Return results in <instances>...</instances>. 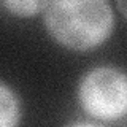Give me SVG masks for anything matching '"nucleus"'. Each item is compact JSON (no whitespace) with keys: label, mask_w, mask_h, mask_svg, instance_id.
I'll return each instance as SVG.
<instances>
[{"label":"nucleus","mask_w":127,"mask_h":127,"mask_svg":"<svg viewBox=\"0 0 127 127\" xmlns=\"http://www.w3.org/2000/svg\"><path fill=\"white\" fill-rule=\"evenodd\" d=\"M116 6H118V10L127 18V0H119V2L116 3Z\"/></svg>","instance_id":"39448f33"},{"label":"nucleus","mask_w":127,"mask_h":127,"mask_svg":"<svg viewBox=\"0 0 127 127\" xmlns=\"http://www.w3.org/2000/svg\"><path fill=\"white\" fill-rule=\"evenodd\" d=\"M67 127H102V126L92 124V122H75V124H70Z\"/></svg>","instance_id":"423d86ee"},{"label":"nucleus","mask_w":127,"mask_h":127,"mask_svg":"<svg viewBox=\"0 0 127 127\" xmlns=\"http://www.w3.org/2000/svg\"><path fill=\"white\" fill-rule=\"evenodd\" d=\"M21 119V102L18 94L0 81V127H18Z\"/></svg>","instance_id":"7ed1b4c3"},{"label":"nucleus","mask_w":127,"mask_h":127,"mask_svg":"<svg viewBox=\"0 0 127 127\" xmlns=\"http://www.w3.org/2000/svg\"><path fill=\"white\" fill-rule=\"evenodd\" d=\"M78 100L81 108L95 119L122 118L127 113V73L113 67L92 68L79 81Z\"/></svg>","instance_id":"f03ea898"},{"label":"nucleus","mask_w":127,"mask_h":127,"mask_svg":"<svg viewBox=\"0 0 127 127\" xmlns=\"http://www.w3.org/2000/svg\"><path fill=\"white\" fill-rule=\"evenodd\" d=\"M48 33L76 51L102 45L114 27L113 8L105 0H56L43 11Z\"/></svg>","instance_id":"f257e3e1"},{"label":"nucleus","mask_w":127,"mask_h":127,"mask_svg":"<svg viewBox=\"0 0 127 127\" xmlns=\"http://www.w3.org/2000/svg\"><path fill=\"white\" fill-rule=\"evenodd\" d=\"M49 2L45 0H8V2H2V6L6 8L10 13H13L16 16H35L37 13L45 11V8L48 6Z\"/></svg>","instance_id":"20e7f679"}]
</instances>
